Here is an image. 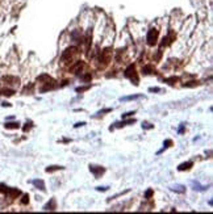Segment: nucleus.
<instances>
[{"instance_id": "obj_13", "label": "nucleus", "mask_w": 213, "mask_h": 214, "mask_svg": "<svg viewBox=\"0 0 213 214\" xmlns=\"http://www.w3.org/2000/svg\"><path fill=\"white\" fill-rule=\"evenodd\" d=\"M192 187H193L195 191H205V189H208L205 185H200L197 181H192Z\"/></svg>"}, {"instance_id": "obj_15", "label": "nucleus", "mask_w": 213, "mask_h": 214, "mask_svg": "<svg viewBox=\"0 0 213 214\" xmlns=\"http://www.w3.org/2000/svg\"><path fill=\"white\" fill-rule=\"evenodd\" d=\"M5 128L7 129H17L19 128V124H17V122H8V124H5Z\"/></svg>"}, {"instance_id": "obj_12", "label": "nucleus", "mask_w": 213, "mask_h": 214, "mask_svg": "<svg viewBox=\"0 0 213 214\" xmlns=\"http://www.w3.org/2000/svg\"><path fill=\"white\" fill-rule=\"evenodd\" d=\"M33 184L38 188V189H41V191H45L46 189V188H45V183L42 180H33Z\"/></svg>"}, {"instance_id": "obj_3", "label": "nucleus", "mask_w": 213, "mask_h": 214, "mask_svg": "<svg viewBox=\"0 0 213 214\" xmlns=\"http://www.w3.org/2000/svg\"><path fill=\"white\" fill-rule=\"evenodd\" d=\"M158 36H159V33H158L157 29H155V28L150 29L149 33H147V37H146L147 43H149L150 46H154L155 43H157V41H158Z\"/></svg>"}, {"instance_id": "obj_11", "label": "nucleus", "mask_w": 213, "mask_h": 214, "mask_svg": "<svg viewBox=\"0 0 213 214\" xmlns=\"http://www.w3.org/2000/svg\"><path fill=\"white\" fill-rule=\"evenodd\" d=\"M192 166H193L192 162H187V163H183V164H180V166L178 167V169H179V171H184V169H190Z\"/></svg>"}, {"instance_id": "obj_20", "label": "nucleus", "mask_w": 213, "mask_h": 214, "mask_svg": "<svg viewBox=\"0 0 213 214\" xmlns=\"http://www.w3.org/2000/svg\"><path fill=\"white\" fill-rule=\"evenodd\" d=\"M9 188L8 187H5V185H3V184H0V192H4V193H7L8 192Z\"/></svg>"}, {"instance_id": "obj_16", "label": "nucleus", "mask_w": 213, "mask_h": 214, "mask_svg": "<svg viewBox=\"0 0 213 214\" xmlns=\"http://www.w3.org/2000/svg\"><path fill=\"white\" fill-rule=\"evenodd\" d=\"M57 169H62V167H58V166H53V167H48L46 168V172H54Z\"/></svg>"}, {"instance_id": "obj_27", "label": "nucleus", "mask_w": 213, "mask_h": 214, "mask_svg": "<svg viewBox=\"0 0 213 214\" xmlns=\"http://www.w3.org/2000/svg\"><path fill=\"white\" fill-rule=\"evenodd\" d=\"M108 189V187H99L97 188V191H107Z\"/></svg>"}, {"instance_id": "obj_5", "label": "nucleus", "mask_w": 213, "mask_h": 214, "mask_svg": "<svg viewBox=\"0 0 213 214\" xmlns=\"http://www.w3.org/2000/svg\"><path fill=\"white\" fill-rule=\"evenodd\" d=\"M3 82L8 85H19L20 83V79L16 78V76H3Z\"/></svg>"}, {"instance_id": "obj_1", "label": "nucleus", "mask_w": 213, "mask_h": 214, "mask_svg": "<svg viewBox=\"0 0 213 214\" xmlns=\"http://www.w3.org/2000/svg\"><path fill=\"white\" fill-rule=\"evenodd\" d=\"M78 54H79V49L75 48V46L66 49L63 51V54H62V62H64V63L71 62V60H74L75 58L78 57Z\"/></svg>"}, {"instance_id": "obj_25", "label": "nucleus", "mask_w": 213, "mask_h": 214, "mask_svg": "<svg viewBox=\"0 0 213 214\" xmlns=\"http://www.w3.org/2000/svg\"><path fill=\"white\" fill-rule=\"evenodd\" d=\"M132 114H134V112H129V113H126L122 116V118H126V117H129V116H132Z\"/></svg>"}, {"instance_id": "obj_6", "label": "nucleus", "mask_w": 213, "mask_h": 214, "mask_svg": "<svg viewBox=\"0 0 213 214\" xmlns=\"http://www.w3.org/2000/svg\"><path fill=\"white\" fill-rule=\"evenodd\" d=\"M83 67H84V63H83L82 60H78L77 63L70 67V71L73 72V74H79V72L83 70Z\"/></svg>"}, {"instance_id": "obj_10", "label": "nucleus", "mask_w": 213, "mask_h": 214, "mask_svg": "<svg viewBox=\"0 0 213 214\" xmlns=\"http://www.w3.org/2000/svg\"><path fill=\"white\" fill-rule=\"evenodd\" d=\"M57 209V202L54 198H52V201L48 205H45V210H55Z\"/></svg>"}, {"instance_id": "obj_2", "label": "nucleus", "mask_w": 213, "mask_h": 214, "mask_svg": "<svg viewBox=\"0 0 213 214\" xmlns=\"http://www.w3.org/2000/svg\"><path fill=\"white\" fill-rule=\"evenodd\" d=\"M125 76L128 79H130L136 85H138V74H137V71H136L134 64H130V66L125 70Z\"/></svg>"}, {"instance_id": "obj_19", "label": "nucleus", "mask_w": 213, "mask_h": 214, "mask_svg": "<svg viewBox=\"0 0 213 214\" xmlns=\"http://www.w3.org/2000/svg\"><path fill=\"white\" fill-rule=\"evenodd\" d=\"M28 202H29V196L25 194L23 197V200H21V204H28Z\"/></svg>"}, {"instance_id": "obj_18", "label": "nucleus", "mask_w": 213, "mask_h": 214, "mask_svg": "<svg viewBox=\"0 0 213 214\" xmlns=\"http://www.w3.org/2000/svg\"><path fill=\"white\" fill-rule=\"evenodd\" d=\"M141 95H133V96H128V97H122L121 100H136V99H139Z\"/></svg>"}, {"instance_id": "obj_14", "label": "nucleus", "mask_w": 213, "mask_h": 214, "mask_svg": "<svg viewBox=\"0 0 213 214\" xmlns=\"http://www.w3.org/2000/svg\"><path fill=\"white\" fill-rule=\"evenodd\" d=\"M0 92H2L3 96H12L13 93H15V91H13V89H8V88H4V89L0 91Z\"/></svg>"}, {"instance_id": "obj_8", "label": "nucleus", "mask_w": 213, "mask_h": 214, "mask_svg": "<svg viewBox=\"0 0 213 214\" xmlns=\"http://www.w3.org/2000/svg\"><path fill=\"white\" fill-rule=\"evenodd\" d=\"M172 39H175V36H174V33H172V32H170V34L167 36V37L163 38L162 46H167V45H170V43L172 42Z\"/></svg>"}, {"instance_id": "obj_21", "label": "nucleus", "mask_w": 213, "mask_h": 214, "mask_svg": "<svg viewBox=\"0 0 213 214\" xmlns=\"http://www.w3.org/2000/svg\"><path fill=\"white\" fill-rule=\"evenodd\" d=\"M91 78H92V76H91V74H87V75L82 76V79H83V80H84V82H88V80H91Z\"/></svg>"}, {"instance_id": "obj_4", "label": "nucleus", "mask_w": 213, "mask_h": 214, "mask_svg": "<svg viewBox=\"0 0 213 214\" xmlns=\"http://www.w3.org/2000/svg\"><path fill=\"white\" fill-rule=\"evenodd\" d=\"M111 55H112V51H111L109 48L104 49L102 51V55H100V64H102L103 67L107 66V64L111 62Z\"/></svg>"}, {"instance_id": "obj_23", "label": "nucleus", "mask_w": 213, "mask_h": 214, "mask_svg": "<svg viewBox=\"0 0 213 214\" xmlns=\"http://www.w3.org/2000/svg\"><path fill=\"white\" fill-rule=\"evenodd\" d=\"M89 88V85H87V87H82V88H77V91L78 92H83V91H86V89H88Z\"/></svg>"}, {"instance_id": "obj_24", "label": "nucleus", "mask_w": 213, "mask_h": 214, "mask_svg": "<svg viewBox=\"0 0 213 214\" xmlns=\"http://www.w3.org/2000/svg\"><path fill=\"white\" fill-rule=\"evenodd\" d=\"M151 196H153V191H151V189L147 191V192H146V198H150Z\"/></svg>"}, {"instance_id": "obj_22", "label": "nucleus", "mask_w": 213, "mask_h": 214, "mask_svg": "<svg viewBox=\"0 0 213 214\" xmlns=\"http://www.w3.org/2000/svg\"><path fill=\"white\" fill-rule=\"evenodd\" d=\"M176 80H178V78H170V79H166L164 82H168L170 84H175L174 82H176Z\"/></svg>"}, {"instance_id": "obj_26", "label": "nucleus", "mask_w": 213, "mask_h": 214, "mask_svg": "<svg viewBox=\"0 0 213 214\" xmlns=\"http://www.w3.org/2000/svg\"><path fill=\"white\" fill-rule=\"evenodd\" d=\"M149 91H150V92H159L161 88H150Z\"/></svg>"}, {"instance_id": "obj_7", "label": "nucleus", "mask_w": 213, "mask_h": 214, "mask_svg": "<svg viewBox=\"0 0 213 214\" xmlns=\"http://www.w3.org/2000/svg\"><path fill=\"white\" fill-rule=\"evenodd\" d=\"M89 171L95 175V177H99L100 175H103L105 169H104L103 167H99V166H89Z\"/></svg>"}, {"instance_id": "obj_17", "label": "nucleus", "mask_w": 213, "mask_h": 214, "mask_svg": "<svg viewBox=\"0 0 213 214\" xmlns=\"http://www.w3.org/2000/svg\"><path fill=\"white\" fill-rule=\"evenodd\" d=\"M150 71H154V70H153V67H151V66H145V67L142 68V72H143V74H151Z\"/></svg>"}, {"instance_id": "obj_9", "label": "nucleus", "mask_w": 213, "mask_h": 214, "mask_svg": "<svg viewBox=\"0 0 213 214\" xmlns=\"http://www.w3.org/2000/svg\"><path fill=\"white\" fill-rule=\"evenodd\" d=\"M171 191L178 192V193H184V192H186V187L180 185V184H175V185L171 187Z\"/></svg>"}]
</instances>
